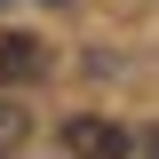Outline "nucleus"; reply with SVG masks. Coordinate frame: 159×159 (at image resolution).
I'll use <instances>...</instances> for the list:
<instances>
[{
    "label": "nucleus",
    "instance_id": "nucleus-1",
    "mask_svg": "<svg viewBox=\"0 0 159 159\" xmlns=\"http://www.w3.org/2000/svg\"><path fill=\"white\" fill-rule=\"evenodd\" d=\"M64 151L72 159H127L135 143H127V127H111V119H64Z\"/></svg>",
    "mask_w": 159,
    "mask_h": 159
},
{
    "label": "nucleus",
    "instance_id": "nucleus-2",
    "mask_svg": "<svg viewBox=\"0 0 159 159\" xmlns=\"http://www.w3.org/2000/svg\"><path fill=\"white\" fill-rule=\"evenodd\" d=\"M48 72V40L32 32H0V88H24V80Z\"/></svg>",
    "mask_w": 159,
    "mask_h": 159
},
{
    "label": "nucleus",
    "instance_id": "nucleus-3",
    "mask_svg": "<svg viewBox=\"0 0 159 159\" xmlns=\"http://www.w3.org/2000/svg\"><path fill=\"white\" fill-rule=\"evenodd\" d=\"M143 159H159V127H151V135H143Z\"/></svg>",
    "mask_w": 159,
    "mask_h": 159
},
{
    "label": "nucleus",
    "instance_id": "nucleus-4",
    "mask_svg": "<svg viewBox=\"0 0 159 159\" xmlns=\"http://www.w3.org/2000/svg\"><path fill=\"white\" fill-rule=\"evenodd\" d=\"M48 8H64V0H48Z\"/></svg>",
    "mask_w": 159,
    "mask_h": 159
}]
</instances>
